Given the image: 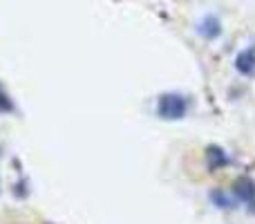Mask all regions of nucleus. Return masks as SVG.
Returning a JSON list of instances; mask_svg holds the SVG:
<instances>
[{"instance_id":"f257e3e1","label":"nucleus","mask_w":255,"mask_h":224,"mask_svg":"<svg viewBox=\"0 0 255 224\" xmlns=\"http://www.w3.org/2000/svg\"><path fill=\"white\" fill-rule=\"evenodd\" d=\"M188 110V99L181 97V94H163L159 99V106H157V112L161 119H181Z\"/></svg>"},{"instance_id":"f03ea898","label":"nucleus","mask_w":255,"mask_h":224,"mask_svg":"<svg viewBox=\"0 0 255 224\" xmlns=\"http://www.w3.org/2000/svg\"><path fill=\"white\" fill-rule=\"evenodd\" d=\"M235 67L240 74L244 76H255V47H249L244 52H240V56L235 58Z\"/></svg>"},{"instance_id":"7ed1b4c3","label":"nucleus","mask_w":255,"mask_h":224,"mask_svg":"<svg viewBox=\"0 0 255 224\" xmlns=\"http://www.w3.org/2000/svg\"><path fill=\"white\" fill-rule=\"evenodd\" d=\"M233 193H235V198L242 200L244 204L255 202V182H253V180H249V177H242V180L235 182Z\"/></svg>"},{"instance_id":"20e7f679","label":"nucleus","mask_w":255,"mask_h":224,"mask_svg":"<svg viewBox=\"0 0 255 224\" xmlns=\"http://www.w3.org/2000/svg\"><path fill=\"white\" fill-rule=\"evenodd\" d=\"M220 20L215 16H206V20L199 25V34L206 36V38H215V36H220Z\"/></svg>"},{"instance_id":"39448f33","label":"nucleus","mask_w":255,"mask_h":224,"mask_svg":"<svg viewBox=\"0 0 255 224\" xmlns=\"http://www.w3.org/2000/svg\"><path fill=\"white\" fill-rule=\"evenodd\" d=\"M206 157H208V162H211V168L215 171V168H220V166H224V164H229V157H226V153L222 148H208V153H206Z\"/></svg>"},{"instance_id":"423d86ee","label":"nucleus","mask_w":255,"mask_h":224,"mask_svg":"<svg viewBox=\"0 0 255 224\" xmlns=\"http://www.w3.org/2000/svg\"><path fill=\"white\" fill-rule=\"evenodd\" d=\"M11 99H9V94L4 92L2 88H0V112H11Z\"/></svg>"},{"instance_id":"0eeeda50","label":"nucleus","mask_w":255,"mask_h":224,"mask_svg":"<svg viewBox=\"0 0 255 224\" xmlns=\"http://www.w3.org/2000/svg\"><path fill=\"white\" fill-rule=\"evenodd\" d=\"M211 198H213V202H217V207H222V209H224V207L229 209V207H231V200L226 198V195H222L220 191H215V193H213Z\"/></svg>"}]
</instances>
